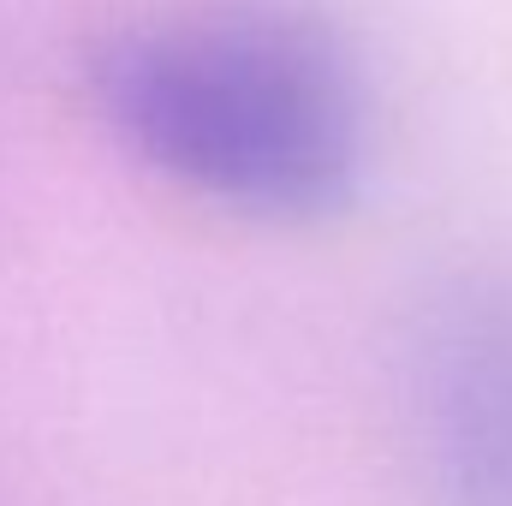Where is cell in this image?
<instances>
[{
	"instance_id": "1",
	"label": "cell",
	"mask_w": 512,
	"mask_h": 506,
	"mask_svg": "<svg viewBox=\"0 0 512 506\" xmlns=\"http://www.w3.org/2000/svg\"><path fill=\"white\" fill-rule=\"evenodd\" d=\"M90 96L131 161L251 221H322L364 185V66L310 0H155L96 42Z\"/></svg>"
},
{
	"instance_id": "2",
	"label": "cell",
	"mask_w": 512,
	"mask_h": 506,
	"mask_svg": "<svg viewBox=\"0 0 512 506\" xmlns=\"http://www.w3.org/2000/svg\"><path fill=\"white\" fill-rule=\"evenodd\" d=\"M435 447L459 506H512V298H465L429 346Z\"/></svg>"
}]
</instances>
